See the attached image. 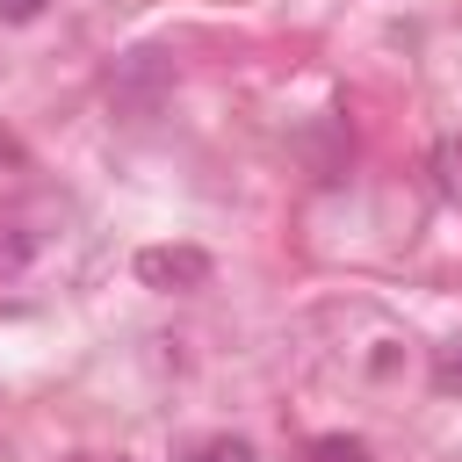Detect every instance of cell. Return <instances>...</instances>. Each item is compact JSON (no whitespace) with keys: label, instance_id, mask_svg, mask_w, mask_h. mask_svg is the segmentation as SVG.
Returning a JSON list of instances; mask_svg holds the SVG:
<instances>
[{"label":"cell","instance_id":"7","mask_svg":"<svg viewBox=\"0 0 462 462\" xmlns=\"http://www.w3.org/2000/svg\"><path fill=\"white\" fill-rule=\"evenodd\" d=\"M72 462H101V455H72Z\"/></svg>","mask_w":462,"mask_h":462},{"label":"cell","instance_id":"6","mask_svg":"<svg viewBox=\"0 0 462 462\" xmlns=\"http://www.w3.org/2000/svg\"><path fill=\"white\" fill-rule=\"evenodd\" d=\"M0 14H7V22H36V14H43V0H0Z\"/></svg>","mask_w":462,"mask_h":462},{"label":"cell","instance_id":"1","mask_svg":"<svg viewBox=\"0 0 462 462\" xmlns=\"http://www.w3.org/2000/svg\"><path fill=\"white\" fill-rule=\"evenodd\" d=\"M217 267H209V253L202 245H144L137 253V282L144 289H202Z\"/></svg>","mask_w":462,"mask_h":462},{"label":"cell","instance_id":"3","mask_svg":"<svg viewBox=\"0 0 462 462\" xmlns=\"http://www.w3.org/2000/svg\"><path fill=\"white\" fill-rule=\"evenodd\" d=\"M180 462H253V440H238V433H217V440H195Z\"/></svg>","mask_w":462,"mask_h":462},{"label":"cell","instance_id":"2","mask_svg":"<svg viewBox=\"0 0 462 462\" xmlns=\"http://www.w3.org/2000/svg\"><path fill=\"white\" fill-rule=\"evenodd\" d=\"M303 462H375V455H368V440H354V433H318V440L303 448Z\"/></svg>","mask_w":462,"mask_h":462},{"label":"cell","instance_id":"4","mask_svg":"<svg viewBox=\"0 0 462 462\" xmlns=\"http://www.w3.org/2000/svg\"><path fill=\"white\" fill-rule=\"evenodd\" d=\"M433 390H440V397H462V339L433 346Z\"/></svg>","mask_w":462,"mask_h":462},{"label":"cell","instance_id":"5","mask_svg":"<svg viewBox=\"0 0 462 462\" xmlns=\"http://www.w3.org/2000/svg\"><path fill=\"white\" fill-rule=\"evenodd\" d=\"M433 166H440V188H448V195H462V152H455V144H440V152H433Z\"/></svg>","mask_w":462,"mask_h":462}]
</instances>
